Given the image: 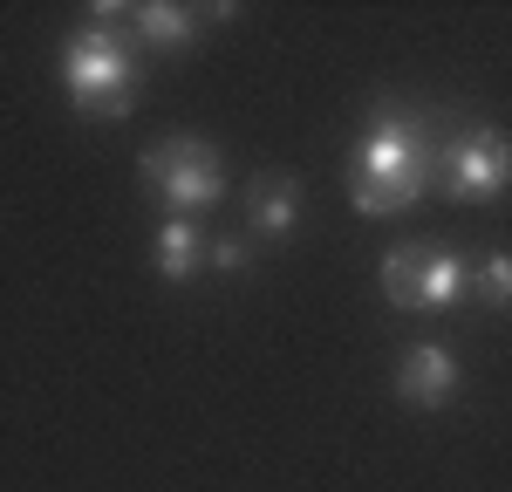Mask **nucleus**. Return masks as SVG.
I'll use <instances>...</instances> for the list:
<instances>
[{"label":"nucleus","instance_id":"1","mask_svg":"<svg viewBox=\"0 0 512 492\" xmlns=\"http://www.w3.org/2000/svg\"><path fill=\"white\" fill-rule=\"evenodd\" d=\"M437 178V144L431 123L403 103H383L369 110L362 137L349 151V205L369 212V219H390V212H410L424 199V185Z\"/></svg>","mask_w":512,"mask_h":492},{"label":"nucleus","instance_id":"10","mask_svg":"<svg viewBox=\"0 0 512 492\" xmlns=\"http://www.w3.org/2000/svg\"><path fill=\"white\" fill-rule=\"evenodd\" d=\"M472 287L492 301V308H512V253H492V260L472 274Z\"/></svg>","mask_w":512,"mask_h":492},{"label":"nucleus","instance_id":"11","mask_svg":"<svg viewBox=\"0 0 512 492\" xmlns=\"http://www.w3.org/2000/svg\"><path fill=\"white\" fill-rule=\"evenodd\" d=\"M246 253H253V246L239 240V233H226V240H205V267H246Z\"/></svg>","mask_w":512,"mask_h":492},{"label":"nucleus","instance_id":"6","mask_svg":"<svg viewBox=\"0 0 512 492\" xmlns=\"http://www.w3.org/2000/svg\"><path fill=\"white\" fill-rule=\"evenodd\" d=\"M246 226H253L260 240H287V233L301 226V178H294V171H267V178L253 185V199H246Z\"/></svg>","mask_w":512,"mask_h":492},{"label":"nucleus","instance_id":"7","mask_svg":"<svg viewBox=\"0 0 512 492\" xmlns=\"http://www.w3.org/2000/svg\"><path fill=\"white\" fill-rule=\"evenodd\" d=\"M472 294V267L451 253V246H424V287H417V308L424 315H444Z\"/></svg>","mask_w":512,"mask_h":492},{"label":"nucleus","instance_id":"8","mask_svg":"<svg viewBox=\"0 0 512 492\" xmlns=\"http://www.w3.org/2000/svg\"><path fill=\"white\" fill-rule=\"evenodd\" d=\"M151 260H158L164 281H192V274H205V233H198V219H164L158 240H151Z\"/></svg>","mask_w":512,"mask_h":492},{"label":"nucleus","instance_id":"2","mask_svg":"<svg viewBox=\"0 0 512 492\" xmlns=\"http://www.w3.org/2000/svg\"><path fill=\"white\" fill-rule=\"evenodd\" d=\"M62 82H69V103H76V117H130V103H137V55L123 48L117 28H76L69 48H62Z\"/></svg>","mask_w":512,"mask_h":492},{"label":"nucleus","instance_id":"5","mask_svg":"<svg viewBox=\"0 0 512 492\" xmlns=\"http://www.w3.org/2000/svg\"><path fill=\"white\" fill-rule=\"evenodd\" d=\"M451 390H458V356L451 349H437V342L403 349V363H396V397L403 404L437 410V404H451Z\"/></svg>","mask_w":512,"mask_h":492},{"label":"nucleus","instance_id":"4","mask_svg":"<svg viewBox=\"0 0 512 492\" xmlns=\"http://www.w3.org/2000/svg\"><path fill=\"white\" fill-rule=\"evenodd\" d=\"M437 185H444V199H465V205L499 199L512 185V137L492 130V123L458 130V137L437 151Z\"/></svg>","mask_w":512,"mask_h":492},{"label":"nucleus","instance_id":"3","mask_svg":"<svg viewBox=\"0 0 512 492\" xmlns=\"http://www.w3.org/2000/svg\"><path fill=\"white\" fill-rule=\"evenodd\" d=\"M144 185L171 205V219H192L205 205H219L226 192V158H219V144L212 137H192V130H171L164 144L144 151Z\"/></svg>","mask_w":512,"mask_h":492},{"label":"nucleus","instance_id":"9","mask_svg":"<svg viewBox=\"0 0 512 492\" xmlns=\"http://www.w3.org/2000/svg\"><path fill=\"white\" fill-rule=\"evenodd\" d=\"M123 14L137 21V35L151 41V48H185V41H198V21H205L192 7H171V0H137Z\"/></svg>","mask_w":512,"mask_h":492}]
</instances>
